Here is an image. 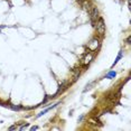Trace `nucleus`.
Listing matches in <instances>:
<instances>
[{
	"label": "nucleus",
	"instance_id": "1",
	"mask_svg": "<svg viewBox=\"0 0 131 131\" xmlns=\"http://www.w3.org/2000/svg\"><path fill=\"white\" fill-rule=\"evenodd\" d=\"M96 30H97V33L100 35H103L104 33H105V25H104V20H103V18H99V20H97L96 22Z\"/></svg>",
	"mask_w": 131,
	"mask_h": 131
},
{
	"label": "nucleus",
	"instance_id": "10",
	"mask_svg": "<svg viewBox=\"0 0 131 131\" xmlns=\"http://www.w3.org/2000/svg\"><path fill=\"white\" fill-rule=\"evenodd\" d=\"M15 129H16V126H13V127L9 128V130H15Z\"/></svg>",
	"mask_w": 131,
	"mask_h": 131
},
{
	"label": "nucleus",
	"instance_id": "8",
	"mask_svg": "<svg viewBox=\"0 0 131 131\" xmlns=\"http://www.w3.org/2000/svg\"><path fill=\"white\" fill-rule=\"evenodd\" d=\"M37 129H38V127H37V126H34V127H31V128H30V130H31V131L37 130Z\"/></svg>",
	"mask_w": 131,
	"mask_h": 131
},
{
	"label": "nucleus",
	"instance_id": "3",
	"mask_svg": "<svg viewBox=\"0 0 131 131\" xmlns=\"http://www.w3.org/2000/svg\"><path fill=\"white\" fill-rule=\"evenodd\" d=\"M58 104H59V103H56V104H54V105H52V106H49V108H47V109H45V110H44V111H42L40 113L38 114V115H37V118H40L42 115H44V114H45V113H47V112H48V111H49V110H52L53 108H55V106H56V105H58Z\"/></svg>",
	"mask_w": 131,
	"mask_h": 131
},
{
	"label": "nucleus",
	"instance_id": "11",
	"mask_svg": "<svg viewBox=\"0 0 131 131\" xmlns=\"http://www.w3.org/2000/svg\"><path fill=\"white\" fill-rule=\"evenodd\" d=\"M4 26H0V29H1V28H4ZM0 33H1V31H0Z\"/></svg>",
	"mask_w": 131,
	"mask_h": 131
},
{
	"label": "nucleus",
	"instance_id": "7",
	"mask_svg": "<svg viewBox=\"0 0 131 131\" xmlns=\"http://www.w3.org/2000/svg\"><path fill=\"white\" fill-rule=\"evenodd\" d=\"M27 127H28V123H25V124H24V126H21V127L19 128V130H20V131L25 130V129H26V128H27Z\"/></svg>",
	"mask_w": 131,
	"mask_h": 131
},
{
	"label": "nucleus",
	"instance_id": "6",
	"mask_svg": "<svg viewBox=\"0 0 131 131\" xmlns=\"http://www.w3.org/2000/svg\"><path fill=\"white\" fill-rule=\"evenodd\" d=\"M115 76H117V73L114 72V71H110V72L105 75V79H114Z\"/></svg>",
	"mask_w": 131,
	"mask_h": 131
},
{
	"label": "nucleus",
	"instance_id": "9",
	"mask_svg": "<svg viewBox=\"0 0 131 131\" xmlns=\"http://www.w3.org/2000/svg\"><path fill=\"white\" fill-rule=\"evenodd\" d=\"M127 43L128 44H131V36H129V37L127 38Z\"/></svg>",
	"mask_w": 131,
	"mask_h": 131
},
{
	"label": "nucleus",
	"instance_id": "2",
	"mask_svg": "<svg viewBox=\"0 0 131 131\" xmlns=\"http://www.w3.org/2000/svg\"><path fill=\"white\" fill-rule=\"evenodd\" d=\"M97 46H99V42H97L96 39H92V40H91V44L89 45V48L92 49V51H94V49H96Z\"/></svg>",
	"mask_w": 131,
	"mask_h": 131
},
{
	"label": "nucleus",
	"instance_id": "4",
	"mask_svg": "<svg viewBox=\"0 0 131 131\" xmlns=\"http://www.w3.org/2000/svg\"><path fill=\"white\" fill-rule=\"evenodd\" d=\"M122 55H123V51H120V52H119V54H118V56H117V58H115V61H114L113 64H112V67H113L114 65H115V64L118 63V62L120 61V59L122 58Z\"/></svg>",
	"mask_w": 131,
	"mask_h": 131
},
{
	"label": "nucleus",
	"instance_id": "5",
	"mask_svg": "<svg viewBox=\"0 0 131 131\" xmlns=\"http://www.w3.org/2000/svg\"><path fill=\"white\" fill-rule=\"evenodd\" d=\"M97 13H99V11H97L96 8L93 9V11H92V13H91V19H92V21L94 22V20L97 18Z\"/></svg>",
	"mask_w": 131,
	"mask_h": 131
}]
</instances>
